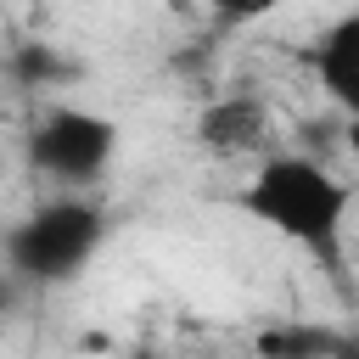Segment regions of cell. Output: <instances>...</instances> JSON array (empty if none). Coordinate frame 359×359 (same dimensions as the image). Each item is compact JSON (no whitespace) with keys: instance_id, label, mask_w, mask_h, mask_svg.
Here are the masks:
<instances>
[{"instance_id":"ba28073f","label":"cell","mask_w":359,"mask_h":359,"mask_svg":"<svg viewBox=\"0 0 359 359\" xmlns=\"http://www.w3.org/2000/svg\"><path fill=\"white\" fill-rule=\"evenodd\" d=\"M17 297H22V286H17V280L0 269V314H11V309H17Z\"/></svg>"},{"instance_id":"6da1fadb","label":"cell","mask_w":359,"mask_h":359,"mask_svg":"<svg viewBox=\"0 0 359 359\" xmlns=\"http://www.w3.org/2000/svg\"><path fill=\"white\" fill-rule=\"evenodd\" d=\"M241 213L269 224L275 236L309 247V252H331L337 236H342V219H348V180H337L325 163L303 157V151H286V157H269L258 163V174L241 185Z\"/></svg>"},{"instance_id":"277c9868","label":"cell","mask_w":359,"mask_h":359,"mask_svg":"<svg viewBox=\"0 0 359 359\" xmlns=\"http://www.w3.org/2000/svg\"><path fill=\"white\" fill-rule=\"evenodd\" d=\"M303 62L314 67V79L342 112H359V11H342L337 22H325L303 50Z\"/></svg>"},{"instance_id":"52a82bcc","label":"cell","mask_w":359,"mask_h":359,"mask_svg":"<svg viewBox=\"0 0 359 359\" xmlns=\"http://www.w3.org/2000/svg\"><path fill=\"white\" fill-rule=\"evenodd\" d=\"M6 73L22 84V90H56L62 79L79 73V62H67L56 45H39V39H22L11 56H6Z\"/></svg>"},{"instance_id":"5b68a950","label":"cell","mask_w":359,"mask_h":359,"mask_svg":"<svg viewBox=\"0 0 359 359\" xmlns=\"http://www.w3.org/2000/svg\"><path fill=\"white\" fill-rule=\"evenodd\" d=\"M252 353L258 359H353V337L314 320H280L252 337Z\"/></svg>"},{"instance_id":"3957f363","label":"cell","mask_w":359,"mask_h":359,"mask_svg":"<svg viewBox=\"0 0 359 359\" xmlns=\"http://www.w3.org/2000/svg\"><path fill=\"white\" fill-rule=\"evenodd\" d=\"M112 151H118V123L107 112H90V107H50L28 129V168L50 174L62 185L101 180Z\"/></svg>"},{"instance_id":"8992f818","label":"cell","mask_w":359,"mask_h":359,"mask_svg":"<svg viewBox=\"0 0 359 359\" xmlns=\"http://www.w3.org/2000/svg\"><path fill=\"white\" fill-rule=\"evenodd\" d=\"M264 107L252 101V95H224V101H213L202 118H196V140L208 146V151H219V157H236V151H252L258 146V135H264Z\"/></svg>"},{"instance_id":"9c48e42d","label":"cell","mask_w":359,"mask_h":359,"mask_svg":"<svg viewBox=\"0 0 359 359\" xmlns=\"http://www.w3.org/2000/svg\"><path fill=\"white\" fill-rule=\"evenodd\" d=\"M135 359H151V353H135Z\"/></svg>"},{"instance_id":"7a4b0ae2","label":"cell","mask_w":359,"mask_h":359,"mask_svg":"<svg viewBox=\"0 0 359 359\" xmlns=\"http://www.w3.org/2000/svg\"><path fill=\"white\" fill-rule=\"evenodd\" d=\"M107 241V213L84 196H50L0 236L6 275L17 286H67Z\"/></svg>"}]
</instances>
